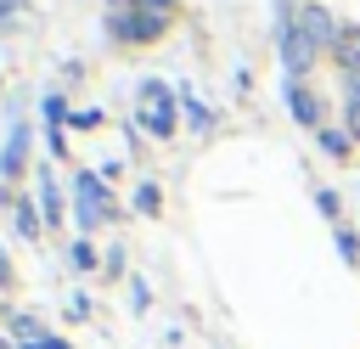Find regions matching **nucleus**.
<instances>
[{
    "label": "nucleus",
    "mask_w": 360,
    "mask_h": 349,
    "mask_svg": "<svg viewBox=\"0 0 360 349\" xmlns=\"http://www.w3.org/2000/svg\"><path fill=\"white\" fill-rule=\"evenodd\" d=\"M17 231H22V236H39V208H34V203L17 208Z\"/></svg>",
    "instance_id": "9"
},
{
    "label": "nucleus",
    "mask_w": 360,
    "mask_h": 349,
    "mask_svg": "<svg viewBox=\"0 0 360 349\" xmlns=\"http://www.w3.org/2000/svg\"><path fill=\"white\" fill-rule=\"evenodd\" d=\"M73 265H79V270H90V265H96V253H90V242H73Z\"/></svg>",
    "instance_id": "12"
},
{
    "label": "nucleus",
    "mask_w": 360,
    "mask_h": 349,
    "mask_svg": "<svg viewBox=\"0 0 360 349\" xmlns=\"http://www.w3.org/2000/svg\"><path fill=\"white\" fill-rule=\"evenodd\" d=\"M22 349H73L68 338H34V343H22Z\"/></svg>",
    "instance_id": "15"
},
{
    "label": "nucleus",
    "mask_w": 360,
    "mask_h": 349,
    "mask_svg": "<svg viewBox=\"0 0 360 349\" xmlns=\"http://www.w3.org/2000/svg\"><path fill=\"white\" fill-rule=\"evenodd\" d=\"M6 276H11V265H6V248H0V281H6Z\"/></svg>",
    "instance_id": "18"
},
{
    "label": "nucleus",
    "mask_w": 360,
    "mask_h": 349,
    "mask_svg": "<svg viewBox=\"0 0 360 349\" xmlns=\"http://www.w3.org/2000/svg\"><path fill=\"white\" fill-rule=\"evenodd\" d=\"M298 34H304L309 51H315V45H338V23H332L321 6H304V11H298Z\"/></svg>",
    "instance_id": "4"
},
{
    "label": "nucleus",
    "mask_w": 360,
    "mask_h": 349,
    "mask_svg": "<svg viewBox=\"0 0 360 349\" xmlns=\"http://www.w3.org/2000/svg\"><path fill=\"white\" fill-rule=\"evenodd\" d=\"M22 163H28V124H11L6 152H0V180L6 174H22Z\"/></svg>",
    "instance_id": "5"
},
{
    "label": "nucleus",
    "mask_w": 360,
    "mask_h": 349,
    "mask_svg": "<svg viewBox=\"0 0 360 349\" xmlns=\"http://www.w3.org/2000/svg\"><path fill=\"white\" fill-rule=\"evenodd\" d=\"M39 208H45V225L62 214V191H56V180H51V174H39Z\"/></svg>",
    "instance_id": "8"
},
{
    "label": "nucleus",
    "mask_w": 360,
    "mask_h": 349,
    "mask_svg": "<svg viewBox=\"0 0 360 349\" xmlns=\"http://www.w3.org/2000/svg\"><path fill=\"white\" fill-rule=\"evenodd\" d=\"M338 253H343V259H360V242H354V236L343 231V236H338Z\"/></svg>",
    "instance_id": "14"
},
{
    "label": "nucleus",
    "mask_w": 360,
    "mask_h": 349,
    "mask_svg": "<svg viewBox=\"0 0 360 349\" xmlns=\"http://www.w3.org/2000/svg\"><path fill=\"white\" fill-rule=\"evenodd\" d=\"M349 129H354V135H360V96H354V101H349Z\"/></svg>",
    "instance_id": "16"
},
{
    "label": "nucleus",
    "mask_w": 360,
    "mask_h": 349,
    "mask_svg": "<svg viewBox=\"0 0 360 349\" xmlns=\"http://www.w3.org/2000/svg\"><path fill=\"white\" fill-rule=\"evenodd\" d=\"M135 11H146V17H174V0H135Z\"/></svg>",
    "instance_id": "10"
},
{
    "label": "nucleus",
    "mask_w": 360,
    "mask_h": 349,
    "mask_svg": "<svg viewBox=\"0 0 360 349\" xmlns=\"http://www.w3.org/2000/svg\"><path fill=\"white\" fill-rule=\"evenodd\" d=\"M17 6H22V0H0V28L11 23V11H17Z\"/></svg>",
    "instance_id": "17"
},
{
    "label": "nucleus",
    "mask_w": 360,
    "mask_h": 349,
    "mask_svg": "<svg viewBox=\"0 0 360 349\" xmlns=\"http://www.w3.org/2000/svg\"><path fill=\"white\" fill-rule=\"evenodd\" d=\"M287 96H292V113H298V124H309V129H315V118H321V113H315L309 90H304V84H287Z\"/></svg>",
    "instance_id": "7"
},
{
    "label": "nucleus",
    "mask_w": 360,
    "mask_h": 349,
    "mask_svg": "<svg viewBox=\"0 0 360 349\" xmlns=\"http://www.w3.org/2000/svg\"><path fill=\"white\" fill-rule=\"evenodd\" d=\"M276 39H281V62H287V73L298 79V73H304V68L315 62V51L304 45V34H298V23H292L287 11H281V28H276Z\"/></svg>",
    "instance_id": "3"
},
{
    "label": "nucleus",
    "mask_w": 360,
    "mask_h": 349,
    "mask_svg": "<svg viewBox=\"0 0 360 349\" xmlns=\"http://www.w3.org/2000/svg\"><path fill=\"white\" fill-rule=\"evenodd\" d=\"M332 51H338V62H343V68H349V73H360V28H343V34H338V45H332Z\"/></svg>",
    "instance_id": "6"
},
{
    "label": "nucleus",
    "mask_w": 360,
    "mask_h": 349,
    "mask_svg": "<svg viewBox=\"0 0 360 349\" xmlns=\"http://www.w3.org/2000/svg\"><path fill=\"white\" fill-rule=\"evenodd\" d=\"M141 129L174 135V96H169L163 79H146V84H141Z\"/></svg>",
    "instance_id": "1"
},
{
    "label": "nucleus",
    "mask_w": 360,
    "mask_h": 349,
    "mask_svg": "<svg viewBox=\"0 0 360 349\" xmlns=\"http://www.w3.org/2000/svg\"><path fill=\"white\" fill-rule=\"evenodd\" d=\"M73 208H79V225H84V231L101 225V220H112V197H107L101 180H90V174H79V186H73Z\"/></svg>",
    "instance_id": "2"
},
{
    "label": "nucleus",
    "mask_w": 360,
    "mask_h": 349,
    "mask_svg": "<svg viewBox=\"0 0 360 349\" xmlns=\"http://www.w3.org/2000/svg\"><path fill=\"white\" fill-rule=\"evenodd\" d=\"M135 203H141V208L152 214V208H158V186H141V191H135Z\"/></svg>",
    "instance_id": "13"
},
{
    "label": "nucleus",
    "mask_w": 360,
    "mask_h": 349,
    "mask_svg": "<svg viewBox=\"0 0 360 349\" xmlns=\"http://www.w3.org/2000/svg\"><path fill=\"white\" fill-rule=\"evenodd\" d=\"M180 101H186V113H191V124H197V129H208V124H214V118H208V107H197L191 96H180Z\"/></svg>",
    "instance_id": "11"
}]
</instances>
